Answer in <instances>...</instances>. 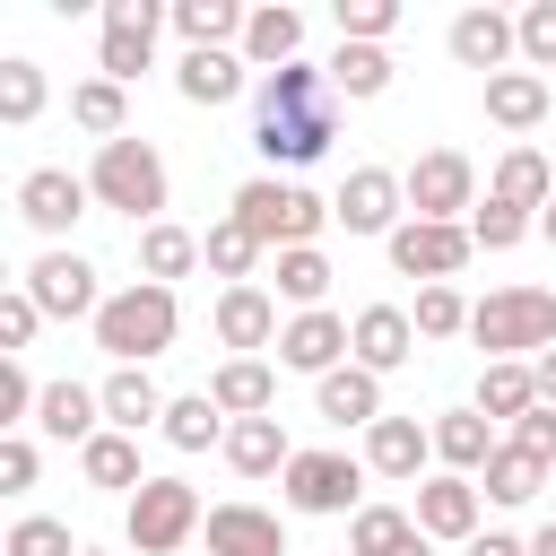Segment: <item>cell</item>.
<instances>
[{
  "label": "cell",
  "instance_id": "cell-1",
  "mask_svg": "<svg viewBox=\"0 0 556 556\" xmlns=\"http://www.w3.org/2000/svg\"><path fill=\"white\" fill-rule=\"evenodd\" d=\"M339 139V96H330V70L313 61H287L261 78V122H252V148L269 165H313L321 148Z\"/></svg>",
  "mask_w": 556,
  "mask_h": 556
},
{
  "label": "cell",
  "instance_id": "cell-2",
  "mask_svg": "<svg viewBox=\"0 0 556 556\" xmlns=\"http://www.w3.org/2000/svg\"><path fill=\"white\" fill-rule=\"evenodd\" d=\"M174 330H182V304H174V287H148V278L113 287L104 313H96V348H104L113 365H148V356H165Z\"/></svg>",
  "mask_w": 556,
  "mask_h": 556
},
{
  "label": "cell",
  "instance_id": "cell-3",
  "mask_svg": "<svg viewBox=\"0 0 556 556\" xmlns=\"http://www.w3.org/2000/svg\"><path fill=\"white\" fill-rule=\"evenodd\" d=\"M469 339L486 348V365H521L556 348V287H495L486 304H469Z\"/></svg>",
  "mask_w": 556,
  "mask_h": 556
},
{
  "label": "cell",
  "instance_id": "cell-4",
  "mask_svg": "<svg viewBox=\"0 0 556 556\" xmlns=\"http://www.w3.org/2000/svg\"><path fill=\"white\" fill-rule=\"evenodd\" d=\"M87 191H96V208H122L139 235L148 226H165V156L148 148V139H104L96 148V165H87Z\"/></svg>",
  "mask_w": 556,
  "mask_h": 556
},
{
  "label": "cell",
  "instance_id": "cell-5",
  "mask_svg": "<svg viewBox=\"0 0 556 556\" xmlns=\"http://www.w3.org/2000/svg\"><path fill=\"white\" fill-rule=\"evenodd\" d=\"M226 217H235L243 235H261V252H295V243H313V235L330 226V200H313L304 182H278V174H252Z\"/></svg>",
  "mask_w": 556,
  "mask_h": 556
},
{
  "label": "cell",
  "instance_id": "cell-6",
  "mask_svg": "<svg viewBox=\"0 0 556 556\" xmlns=\"http://www.w3.org/2000/svg\"><path fill=\"white\" fill-rule=\"evenodd\" d=\"M200 521H208V513H200V495H191L182 478H148V486L130 495V521H122V530H130L139 556H182V547L200 539Z\"/></svg>",
  "mask_w": 556,
  "mask_h": 556
},
{
  "label": "cell",
  "instance_id": "cell-7",
  "mask_svg": "<svg viewBox=\"0 0 556 556\" xmlns=\"http://www.w3.org/2000/svg\"><path fill=\"white\" fill-rule=\"evenodd\" d=\"M408 217H434V226H469V208H478V165L460 156V148H426L408 174Z\"/></svg>",
  "mask_w": 556,
  "mask_h": 556
},
{
  "label": "cell",
  "instance_id": "cell-8",
  "mask_svg": "<svg viewBox=\"0 0 556 556\" xmlns=\"http://www.w3.org/2000/svg\"><path fill=\"white\" fill-rule=\"evenodd\" d=\"M365 495V460H348V452H295L287 460V513H365L356 504Z\"/></svg>",
  "mask_w": 556,
  "mask_h": 556
},
{
  "label": "cell",
  "instance_id": "cell-9",
  "mask_svg": "<svg viewBox=\"0 0 556 556\" xmlns=\"http://www.w3.org/2000/svg\"><path fill=\"white\" fill-rule=\"evenodd\" d=\"M156 26H165L156 0H104V52H96V78L130 87L139 70H156Z\"/></svg>",
  "mask_w": 556,
  "mask_h": 556
},
{
  "label": "cell",
  "instance_id": "cell-10",
  "mask_svg": "<svg viewBox=\"0 0 556 556\" xmlns=\"http://www.w3.org/2000/svg\"><path fill=\"white\" fill-rule=\"evenodd\" d=\"M330 217L348 226V235H400L408 226V182L391 174V165H356L348 182H339V200H330Z\"/></svg>",
  "mask_w": 556,
  "mask_h": 556
},
{
  "label": "cell",
  "instance_id": "cell-11",
  "mask_svg": "<svg viewBox=\"0 0 556 556\" xmlns=\"http://www.w3.org/2000/svg\"><path fill=\"white\" fill-rule=\"evenodd\" d=\"M469 226H434V217H408L400 235H391V269L400 278H417V287H452L460 269H469Z\"/></svg>",
  "mask_w": 556,
  "mask_h": 556
},
{
  "label": "cell",
  "instance_id": "cell-12",
  "mask_svg": "<svg viewBox=\"0 0 556 556\" xmlns=\"http://www.w3.org/2000/svg\"><path fill=\"white\" fill-rule=\"evenodd\" d=\"M17 287L43 304V321H96V313H104V287H96V269H87L78 252H43Z\"/></svg>",
  "mask_w": 556,
  "mask_h": 556
},
{
  "label": "cell",
  "instance_id": "cell-13",
  "mask_svg": "<svg viewBox=\"0 0 556 556\" xmlns=\"http://www.w3.org/2000/svg\"><path fill=\"white\" fill-rule=\"evenodd\" d=\"M87 200H96V191H87L70 165H35V174L17 182V217H26L35 235H70V226L87 217Z\"/></svg>",
  "mask_w": 556,
  "mask_h": 556
},
{
  "label": "cell",
  "instance_id": "cell-14",
  "mask_svg": "<svg viewBox=\"0 0 556 556\" xmlns=\"http://www.w3.org/2000/svg\"><path fill=\"white\" fill-rule=\"evenodd\" d=\"M417 356V321L400 313V304H365L356 321H348V365H365V374H400Z\"/></svg>",
  "mask_w": 556,
  "mask_h": 556
},
{
  "label": "cell",
  "instance_id": "cell-15",
  "mask_svg": "<svg viewBox=\"0 0 556 556\" xmlns=\"http://www.w3.org/2000/svg\"><path fill=\"white\" fill-rule=\"evenodd\" d=\"M513 52H521V26H513L504 9H460V17H452V61H460V70L504 78Z\"/></svg>",
  "mask_w": 556,
  "mask_h": 556
},
{
  "label": "cell",
  "instance_id": "cell-16",
  "mask_svg": "<svg viewBox=\"0 0 556 556\" xmlns=\"http://www.w3.org/2000/svg\"><path fill=\"white\" fill-rule=\"evenodd\" d=\"M217 348H235V356H252V348H278V295L269 287H217Z\"/></svg>",
  "mask_w": 556,
  "mask_h": 556
},
{
  "label": "cell",
  "instance_id": "cell-17",
  "mask_svg": "<svg viewBox=\"0 0 556 556\" xmlns=\"http://www.w3.org/2000/svg\"><path fill=\"white\" fill-rule=\"evenodd\" d=\"M339 356H348V321L321 304V313H287V330H278V365L287 374H339Z\"/></svg>",
  "mask_w": 556,
  "mask_h": 556
},
{
  "label": "cell",
  "instance_id": "cell-18",
  "mask_svg": "<svg viewBox=\"0 0 556 556\" xmlns=\"http://www.w3.org/2000/svg\"><path fill=\"white\" fill-rule=\"evenodd\" d=\"M478 504H486V495H478V478H452V469H443V478H426V486H417V504H408V513H417V530H426V539H460V547H469V539H478Z\"/></svg>",
  "mask_w": 556,
  "mask_h": 556
},
{
  "label": "cell",
  "instance_id": "cell-19",
  "mask_svg": "<svg viewBox=\"0 0 556 556\" xmlns=\"http://www.w3.org/2000/svg\"><path fill=\"white\" fill-rule=\"evenodd\" d=\"M200 530H208V556H287V530L261 504H208Z\"/></svg>",
  "mask_w": 556,
  "mask_h": 556
},
{
  "label": "cell",
  "instance_id": "cell-20",
  "mask_svg": "<svg viewBox=\"0 0 556 556\" xmlns=\"http://www.w3.org/2000/svg\"><path fill=\"white\" fill-rule=\"evenodd\" d=\"M96 400H104V426H113V434L165 426V408H174V400H165V391L148 382V365H113V374L96 382Z\"/></svg>",
  "mask_w": 556,
  "mask_h": 556
},
{
  "label": "cell",
  "instance_id": "cell-21",
  "mask_svg": "<svg viewBox=\"0 0 556 556\" xmlns=\"http://www.w3.org/2000/svg\"><path fill=\"white\" fill-rule=\"evenodd\" d=\"M35 434H52V443H96L104 434V400L87 391V382H43V400H35Z\"/></svg>",
  "mask_w": 556,
  "mask_h": 556
},
{
  "label": "cell",
  "instance_id": "cell-22",
  "mask_svg": "<svg viewBox=\"0 0 556 556\" xmlns=\"http://www.w3.org/2000/svg\"><path fill=\"white\" fill-rule=\"evenodd\" d=\"M495 452H504V443H495V426H486L478 408H443V417H434V460H443L452 478H486Z\"/></svg>",
  "mask_w": 556,
  "mask_h": 556
},
{
  "label": "cell",
  "instance_id": "cell-23",
  "mask_svg": "<svg viewBox=\"0 0 556 556\" xmlns=\"http://www.w3.org/2000/svg\"><path fill=\"white\" fill-rule=\"evenodd\" d=\"M217 452H226V469H235V478H269V469L287 478V460H295V443H287V426H278V417H235Z\"/></svg>",
  "mask_w": 556,
  "mask_h": 556
},
{
  "label": "cell",
  "instance_id": "cell-24",
  "mask_svg": "<svg viewBox=\"0 0 556 556\" xmlns=\"http://www.w3.org/2000/svg\"><path fill=\"white\" fill-rule=\"evenodd\" d=\"M426 460H434V426H417V417L365 426V469H374V478H417Z\"/></svg>",
  "mask_w": 556,
  "mask_h": 556
},
{
  "label": "cell",
  "instance_id": "cell-25",
  "mask_svg": "<svg viewBox=\"0 0 556 556\" xmlns=\"http://www.w3.org/2000/svg\"><path fill=\"white\" fill-rule=\"evenodd\" d=\"M348 556H434V539L417 530V513H400V504H365V513L348 521Z\"/></svg>",
  "mask_w": 556,
  "mask_h": 556
},
{
  "label": "cell",
  "instance_id": "cell-26",
  "mask_svg": "<svg viewBox=\"0 0 556 556\" xmlns=\"http://www.w3.org/2000/svg\"><path fill=\"white\" fill-rule=\"evenodd\" d=\"M208 400H217L226 417H278V374H269L261 356H226V365L208 374Z\"/></svg>",
  "mask_w": 556,
  "mask_h": 556
},
{
  "label": "cell",
  "instance_id": "cell-27",
  "mask_svg": "<svg viewBox=\"0 0 556 556\" xmlns=\"http://www.w3.org/2000/svg\"><path fill=\"white\" fill-rule=\"evenodd\" d=\"M313 408H321L330 426H382V374L339 365V374H321V382H313Z\"/></svg>",
  "mask_w": 556,
  "mask_h": 556
},
{
  "label": "cell",
  "instance_id": "cell-28",
  "mask_svg": "<svg viewBox=\"0 0 556 556\" xmlns=\"http://www.w3.org/2000/svg\"><path fill=\"white\" fill-rule=\"evenodd\" d=\"M235 52H243L252 70H287V61H304V17L269 0V9L243 17V43H235Z\"/></svg>",
  "mask_w": 556,
  "mask_h": 556
},
{
  "label": "cell",
  "instance_id": "cell-29",
  "mask_svg": "<svg viewBox=\"0 0 556 556\" xmlns=\"http://www.w3.org/2000/svg\"><path fill=\"white\" fill-rule=\"evenodd\" d=\"M243 17H252V9H235V0H174L182 52H235V43H243Z\"/></svg>",
  "mask_w": 556,
  "mask_h": 556
},
{
  "label": "cell",
  "instance_id": "cell-30",
  "mask_svg": "<svg viewBox=\"0 0 556 556\" xmlns=\"http://www.w3.org/2000/svg\"><path fill=\"white\" fill-rule=\"evenodd\" d=\"M243 52H182L174 61V87H182V104H235L243 96Z\"/></svg>",
  "mask_w": 556,
  "mask_h": 556
},
{
  "label": "cell",
  "instance_id": "cell-31",
  "mask_svg": "<svg viewBox=\"0 0 556 556\" xmlns=\"http://www.w3.org/2000/svg\"><path fill=\"white\" fill-rule=\"evenodd\" d=\"M547 104H556V96H547L539 70H504V78H486V122H495V130H539Z\"/></svg>",
  "mask_w": 556,
  "mask_h": 556
},
{
  "label": "cell",
  "instance_id": "cell-32",
  "mask_svg": "<svg viewBox=\"0 0 556 556\" xmlns=\"http://www.w3.org/2000/svg\"><path fill=\"white\" fill-rule=\"evenodd\" d=\"M78 478L104 486V495H139V486H148V469H139V434H113V426H104V434L78 452Z\"/></svg>",
  "mask_w": 556,
  "mask_h": 556
},
{
  "label": "cell",
  "instance_id": "cell-33",
  "mask_svg": "<svg viewBox=\"0 0 556 556\" xmlns=\"http://www.w3.org/2000/svg\"><path fill=\"white\" fill-rule=\"evenodd\" d=\"M486 200H504V208H547L556 200V174H547V156L539 148H504V165H495V182H486Z\"/></svg>",
  "mask_w": 556,
  "mask_h": 556
},
{
  "label": "cell",
  "instance_id": "cell-34",
  "mask_svg": "<svg viewBox=\"0 0 556 556\" xmlns=\"http://www.w3.org/2000/svg\"><path fill=\"white\" fill-rule=\"evenodd\" d=\"M191 269H200V235H191V226L165 217V226L139 235V278H148V287H174V278H191Z\"/></svg>",
  "mask_w": 556,
  "mask_h": 556
},
{
  "label": "cell",
  "instance_id": "cell-35",
  "mask_svg": "<svg viewBox=\"0 0 556 556\" xmlns=\"http://www.w3.org/2000/svg\"><path fill=\"white\" fill-rule=\"evenodd\" d=\"M469 408H478L486 426H495V417H504V426H521V417L539 408V374H530V365H486V374H478V400H469Z\"/></svg>",
  "mask_w": 556,
  "mask_h": 556
},
{
  "label": "cell",
  "instance_id": "cell-36",
  "mask_svg": "<svg viewBox=\"0 0 556 556\" xmlns=\"http://www.w3.org/2000/svg\"><path fill=\"white\" fill-rule=\"evenodd\" d=\"M70 122L96 130V148H104V139H130V96H122L113 78H78V87H70Z\"/></svg>",
  "mask_w": 556,
  "mask_h": 556
},
{
  "label": "cell",
  "instance_id": "cell-37",
  "mask_svg": "<svg viewBox=\"0 0 556 556\" xmlns=\"http://www.w3.org/2000/svg\"><path fill=\"white\" fill-rule=\"evenodd\" d=\"M330 252L321 243H295V252H278V304H295V313H321V295H330Z\"/></svg>",
  "mask_w": 556,
  "mask_h": 556
},
{
  "label": "cell",
  "instance_id": "cell-38",
  "mask_svg": "<svg viewBox=\"0 0 556 556\" xmlns=\"http://www.w3.org/2000/svg\"><path fill=\"white\" fill-rule=\"evenodd\" d=\"M226 426H235V417H226L208 391H182V400L165 408V426H156V434H165L174 452H208V443H226Z\"/></svg>",
  "mask_w": 556,
  "mask_h": 556
},
{
  "label": "cell",
  "instance_id": "cell-39",
  "mask_svg": "<svg viewBox=\"0 0 556 556\" xmlns=\"http://www.w3.org/2000/svg\"><path fill=\"white\" fill-rule=\"evenodd\" d=\"M200 261H208V278H226V287H252V269H261V235H243L235 217H217V226L200 235Z\"/></svg>",
  "mask_w": 556,
  "mask_h": 556
},
{
  "label": "cell",
  "instance_id": "cell-40",
  "mask_svg": "<svg viewBox=\"0 0 556 556\" xmlns=\"http://www.w3.org/2000/svg\"><path fill=\"white\" fill-rule=\"evenodd\" d=\"M382 87H391V52H382V43H339V52H330V96H356V104H365V96H382Z\"/></svg>",
  "mask_w": 556,
  "mask_h": 556
},
{
  "label": "cell",
  "instance_id": "cell-41",
  "mask_svg": "<svg viewBox=\"0 0 556 556\" xmlns=\"http://www.w3.org/2000/svg\"><path fill=\"white\" fill-rule=\"evenodd\" d=\"M539 486H547V469H539L530 452H513V443H504V452L486 460V478H478V495H486V504H530Z\"/></svg>",
  "mask_w": 556,
  "mask_h": 556
},
{
  "label": "cell",
  "instance_id": "cell-42",
  "mask_svg": "<svg viewBox=\"0 0 556 556\" xmlns=\"http://www.w3.org/2000/svg\"><path fill=\"white\" fill-rule=\"evenodd\" d=\"M35 113H43V70L35 61H0V122L26 130Z\"/></svg>",
  "mask_w": 556,
  "mask_h": 556
},
{
  "label": "cell",
  "instance_id": "cell-43",
  "mask_svg": "<svg viewBox=\"0 0 556 556\" xmlns=\"http://www.w3.org/2000/svg\"><path fill=\"white\" fill-rule=\"evenodd\" d=\"M408 321H417V339H460L469 330V295L460 287H417V313Z\"/></svg>",
  "mask_w": 556,
  "mask_h": 556
},
{
  "label": "cell",
  "instance_id": "cell-44",
  "mask_svg": "<svg viewBox=\"0 0 556 556\" xmlns=\"http://www.w3.org/2000/svg\"><path fill=\"white\" fill-rule=\"evenodd\" d=\"M0 556H78V539H70V521H52V513H26V521H9Z\"/></svg>",
  "mask_w": 556,
  "mask_h": 556
},
{
  "label": "cell",
  "instance_id": "cell-45",
  "mask_svg": "<svg viewBox=\"0 0 556 556\" xmlns=\"http://www.w3.org/2000/svg\"><path fill=\"white\" fill-rule=\"evenodd\" d=\"M400 0H339V43H391Z\"/></svg>",
  "mask_w": 556,
  "mask_h": 556
},
{
  "label": "cell",
  "instance_id": "cell-46",
  "mask_svg": "<svg viewBox=\"0 0 556 556\" xmlns=\"http://www.w3.org/2000/svg\"><path fill=\"white\" fill-rule=\"evenodd\" d=\"M521 235H530L521 208H504V200H478V208H469V243H478V252H513Z\"/></svg>",
  "mask_w": 556,
  "mask_h": 556
},
{
  "label": "cell",
  "instance_id": "cell-47",
  "mask_svg": "<svg viewBox=\"0 0 556 556\" xmlns=\"http://www.w3.org/2000/svg\"><path fill=\"white\" fill-rule=\"evenodd\" d=\"M35 330H43V304H35L26 287H9V295H0V356H26Z\"/></svg>",
  "mask_w": 556,
  "mask_h": 556
},
{
  "label": "cell",
  "instance_id": "cell-48",
  "mask_svg": "<svg viewBox=\"0 0 556 556\" xmlns=\"http://www.w3.org/2000/svg\"><path fill=\"white\" fill-rule=\"evenodd\" d=\"M513 26H521V61L530 70H556V0H530Z\"/></svg>",
  "mask_w": 556,
  "mask_h": 556
},
{
  "label": "cell",
  "instance_id": "cell-49",
  "mask_svg": "<svg viewBox=\"0 0 556 556\" xmlns=\"http://www.w3.org/2000/svg\"><path fill=\"white\" fill-rule=\"evenodd\" d=\"M504 443H513V452H530L539 469H556V408H530V417H521Z\"/></svg>",
  "mask_w": 556,
  "mask_h": 556
},
{
  "label": "cell",
  "instance_id": "cell-50",
  "mask_svg": "<svg viewBox=\"0 0 556 556\" xmlns=\"http://www.w3.org/2000/svg\"><path fill=\"white\" fill-rule=\"evenodd\" d=\"M35 469H43V460H35V443H26V434H0V495H26V486H35Z\"/></svg>",
  "mask_w": 556,
  "mask_h": 556
},
{
  "label": "cell",
  "instance_id": "cell-51",
  "mask_svg": "<svg viewBox=\"0 0 556 556\" xmlns=\"http://www.w3.org/2000/svg\"><path fill=\"white\" fill-rule=\"evenodd\" d=\"M469 556H530V539H513V530H478Z\"/></svg>",
  "mask_w": 556,
  "mask_h": 556
},
{
  "label": "cell",
  "instance_id": "cell-52",
  "mask_svg": "<svg viewBox=\"0 0 556 556\" xmlns=\"http://www.w3.org/2000/svg\"><path fill=\"white\" fill-rule=\"evenodd\" d=\"M530 374H539V408H556V348H547V356H539Z\"/></svg>",
  "mask_w": 556,
  "mask_h": 556
},
{
  "label": "cell",
  "instance_id": "cell-53",
  "mask_svg": "<svg viewBox=\"0 0 556 556\" xmlns=\"http://www.w3.org/2000/svg\"><path fill=\"white\" fill-rule=\"evenodd\" d=\"M530 556H556V521H539V530H530Z\"/></svg>",
  "mask_w": 556,
  "mask_h": 556
},
{
  "label": "cell",
  "instance_id": "cell-54",
  "mask_svg": "<svg viewBox=\"0 0 556 556\" xmlns=\"http://www.w3.org/2000/svg\"><path fill=\"white\" fill-rule=\"evenodd\" d=\"M539 235H547V243H556V200H547V208H539Z\"/></svg>",
  "mask_w": 556,
  "mask_h": 556
},
{
  "label": "cell",
  "instance_id": "cell-55",
  "mask_svg": "<svg viewBox=\"0 0 556 556\" xmlns=\"http://www.w3.org/2000/svg\"><path fill=\"white\" fill-rule=\"evenodd\" d=\"M78 556H104V547H78Z\"/></svg>",
  "mask_w": 556,
  "mask_h": 556
}]
</instances>
